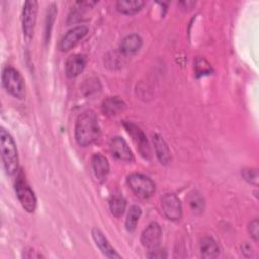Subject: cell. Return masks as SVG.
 Segmentation results:
<instances>
[{
	"label": "cell",
	"mask_w": 259,
	"mask_h": 259,
	"mask_svg": "<svg viewBox=\"0 0 259 259\" xmlns=\"http://www.w3.org/2000/svg\"><path fill=\"white\" fill-rule=\"evenodd\" d=\"M108 205L112 215H114L115 218H120L124 213L126 207V200L119 194H113L108 200Z\"/></svg>",
	"instance_id": "20"
},
{
	"label": "cell",
	"mask_w": 259,
	"mask_h": 259,
	"mask_svg": "<svg viewBox=\"0 0 259 259\" xmlns=\"http://www.w3.org/2000/svg\"><path fill=\"white\" fill-rule=\"evenodd\" d=\"M2 85L6 92L17 99L25 97V82L21 74L13 67L6 66L2 71Z\"/></svg>",
	"instance_id": "3"
},
{
	"label": "cell",
	"mask_w": 259,
	"mask_h": 259,
	"mask_svg": "<svg viewBox=\"0 0 259 259\" xmlns=\"http://www.w3.org/2000/svg\"><path fill=\"white\" fill-rule=\"evenodd\" d=\"M87 64V57L83 54L71 55L65 63V73L70 79L78 77L85 69Z\"/></svg>",
	"instance_id": "12"
},
{
	"label": "cell",
	"mask_w": 259,
	"mask_h": 259,
	"mask_svg": "<svg viewBox=\"0 0 259 259\" xmlns=\"http://www.w3.org/2000/svg\"><path fill=\"white\" fill-rule=\"evenodd\" d=\"M123 126L125 127L127 133L132 136L133 141L136 143L141 155L146 159H150L151 149H150L149 142H148L147 137L144 134V132L139 126H137L136 124H134L133 122H130V121L123 122Z\"/></svg>",
	"instance_id": "9"
},
{
	"label": "cell",
	"mask_w": 259,
	"mask_h": 259,
	"mask_svg": "<svg viewBox=\"0 0 259 259\" xmlns=\"http://www.w3.org/2000/svg\"><path fill=\"white\" fill-rule=\"evenodd\" d=\"M188 203L191 209L195 212H202L204 209V199L197 191H192L188 195Z\"/></svg>",
	"instance_id": "22"
},
{
	"label": "cell",
	"mask_w": 259,
	"mask_h": 259,
	"mask_svg": "<svg viewBox=\"0 0 259 259\" xmlns=\"http://www.w3.org/2000/svg\"><path fill=\"white\" fill-rule=\"evenodd\" d=\"M0 149L4 170L12 176L18 171V154L12 136L4 127L0 130Z\"/></svg>",
	"instance_id": "2"
},
{
	"label": "cell",
	"mask_w": 259,
	"mask_h": 259,
	"mask_svg": "<svg viewBox=\"0 0 259 259\" xmlns=\"http://www.w3.org/2000/svg\"><path fill=\"white\" fill-rule=\"evenodd\" d=\"M14 188L16 196L24 210L30 213L34 212L37 205L36 196L31 187L29 186V184L26 182L22 172H19V174L17 175V178L14 183Z\"/></svg>",
	"instance_id": "4"
},
{
	"label": "cell",
	"mask_w": 259,
	"mask_h": 259,
	"mask_svg": "<svg viewBox=\"0 0 259 259\" xmlns=\"http://www.w3.org/2000/svg\"><path fill=\"white\" fill-rule=\"evenodd\" d=\"M126 183L133 192L140 198H150L156 190L155 182L142 173H132L126 177Z\"/></svg>",
	"instance_id": "5"
},
{
	"label": "cell",
	"mask_w": 259,
	"mask_h": 259,
	"mask_svg": "<svg viewBox=\"0 0 259 259\" xmlns=\"http://www.w3.org/2000/svg\"><path fill=\"white\" fill-rule=\"evenodd\" d=\"M37 10H38V3L37 1L30 0L26 1L23 4L22 9V31L24 38L29 41L34 32V27L36 23V16H37Z\"/></svg>",
	"instance_id": "6"
},
{
	"label": "cell",
	"mask_w": 259,
	"mask_h": 259,
	"mask_svg": "<svg viewBox=\"0 0 259 259\" xmlns=\"http://www.w3.org/2000/svg\"><path fill=\"white\" fill-rule=\"evenodd\" d=\"M152 141L154 144V148H155V152H156L158 160L160 161L161 164L167 165L171 160L170 149H169L167 143L165 142L163 137L160 136L159 134H153Z\"/></svg>",
	"instance_id": "16"
},
{
	"label": "cell",
	"mask_w": 259,
	"mask_h": 259,
	"mask_svg": "<svg viewBox=\"0 0 259 259\" xmlns=\"http://www.w3.org/2000/svg\"><path fill=\"white\" fill-rule=\"evenodd\" d=\"M162 240V229L160 225L156 222L149 224L146 229L141 234V243L142 245L151 250L158 249Z\"/></svg>",
	"instance_id": "7"
},
{
	"label": "cell",
	"mask_w": 259,
	"mask_h": 259,
	"mask_svg": "<svg viewBox=\"0 0 259 259\" xmlns=\"http://www.w3.org/2000/svg\"><path fill=\"white\" fill-rule=\"evenodd\" d=\"M199 252L203 258H215L220 255L221 249L213 238L205 236L199 242Z\"/></svg>",
	"instance_id": "18"
},
{
	"label": "cell",
	"mask_w": 259,
	"mask_h": 259,
	"mask_svg": "<svg viewBox=\"0 0 259 259\" xmlns=\"http://www.w3.org/2000/svg\"><path fill=\"white\" fill-rule=\"evenodd\" d=\"M195 71H196V74L197 75H204V74H209V72L211 71V67L210 65L206 62L204 64V66H200L199 63L197 61H195Z\"/></svg>",
	"instance_id": "25"
},
{
	"label": "cell",
	"mask_w": 259,
	"mask_h": 259,
	"mask_svg": "<svg viewBox=\"0 0 259 259\" xmlns=\"http://www.w3.org/2000/svg\"><path fill=\"white\" fill-rule=\"evenodd\" d=\"M125 102L118 96H109L102 102L101 108L104 114L108 116H115L125 109Z\"/></svg>",
	"instance_id": "17"
},
{
	"label": "cell",
	"mask_w": 259,
	"mask_h": 259,
	"mask_svg": "<svg viewBox=\"0 0 259 259\" xmlns=\"http://www.w3.org/2000/svg\"><path fill=\"white\" fill-rule=\"evenodd\" d=\"M242 176L246 181H248L251 184H254L257 186V181H258V172L256 169H244L242 171Z\"/></svg>",
	"instance_id": "23"
},
{
	"label": "cell",
	"mask_w": 259,
	"mask_h": 259,
	"mask_svg": "<svg viewBox=\"0 0 259 259\" xmlns=\"http://www.w3.org/2000/svg\"><path fill=\"white\" fill-rule=\"evenodd\" d=\"M88 33V27L85 25H78L70 29L60 40L59 49L62 52H67L76 47Z\"/></svg>",
	"instance_id": "10"
},
{
	"label": "cell",
	"mask_w": 259,
	"mask_h": 259,
	"mask_svg": "<svg viewBox=\"0 0 259 259\" xmlns=\"http://www.w3.org/2000/svg\"><path fill=\"white\" fill-rule=\"evenodd\" d=\"M91 236L95 245L101 251V253L107 258H120L121 256L115 251V249L110 245L106 237L98 228H93L91 230Z\"/></svg>",
	"instance_id": "14"
},
{
	"label": "cell",
	"mask_w": 259,
	"mask_h": 259,
	"mask_svg": "<svg viewBox=\"0 0 259 259\" xmlns=\"http://www.w3.org/2000/svg\"><path fill=\"white\" fill-rule=\"evenodd\" d=\"M143 39L137 33H132L126 35L119 45V52L122 56H133L137 54L142 48Z\"/></svg>",
	"instance_id": "15"
},
{
	"label": "cell",
	"mask_w": 259,
	"mask_h": 259,
	"mask_svg": "<svg viewBox=\"0 0 259 259\" xmlns=\"http://www.w3.org/2000/svg\"><path fill=\"white\" fill-rule=\"evenodd\" d=\"M142 209L138 205H132L128 209L126 220H125V228L128 232H133L136 230L138 222L141 218Z\"/></svg>",
	"instance_id": "21"
},
{
	"label": "cell",
	"mask_w": 259,
	"mask_h": 259,
	"mask_svg": "<svg viewBox=\"0 0 259 259\" xmlns=\"http://www.w3.org/2000/svg\"><path fill=\"white\" fill-rule=\"evenodd\" d=\"M146 4L142 0H119L116 1L115 7L116 10L125 15H133L138 13Z\"/></svg>",
	"instance_id": "19"
},
{
	"label": "cell",
	"mask_w": 259,
	"mask_h": 259,
	"mask_svg": "<svg viewBox=\"0 0 259 259\" xmlns=\"http://www.w3.org/2000/svg\"><path fill=\"white\" fill-rule=\"evenodd\" d=\"M195 4V2H192V1H186V2H179V5L180 6H182V8H185V7H191L192 5H194Z\"/></svg>",
	"instance_id": "27"
},
{
	"label": "cell",
	"mask_w": 259,
	"mask_h": 259,
	"mask_svg": "<svg viewBox=\"0 0 259 259\" xmlns=\"http://www.w3.org/2000/svg\"><path fill=\"white\" fill-rule=\"evenodd\" d=\"M161 206L165 217L170 221H179L182 215L180 199L174 193H166L161 198Z\"/></svg>",
	"instance_id": "8"
},
{
	"label": "cell",
	"mask_w": 259,
	"mask_h": 259,
	"mask_svg": "<svg viewBox=\"0 0 259 259\" xmlns=\"http://www.w3.org/2000/svg\"><path fill=\"white\" fill-rule=\"evenodd\" d=\"M150 252L151 253H149L147 255V257H149V258H165V257H167V254L164 253V251H160V253H158L159 252L158 249L151 250Z\"/></svg>",
	"instance_id": "26"
},
{
	"label": "cell",
	"mask_w": 259,
	"mask_h": 259,
	"mask_svg": "<svg viewBox=\"0 0 259 259\" xmlns=\"http://www.w3.org/2000/svg\"><path fill=\"white\" fill-rule=\"evenodd\" d=\"M248 231H249V234H250L251 238L255 242H258V239H259V223H258L257 219H254L249 223Z\"/></svg>",
	"instance_id": "24"
},
{
	"label": "cell",
	"mask_w": 259,
	"mask_h": 259,
	"mask_svg": "<svg viewBox=\"0 0 259 259\" xmlns=\"http://www.w3.org/2000/svg\"><path fill=\"white\" fill-rule=\"evenodd\" d=\"M100 136V127L95 112L91 109L83 111L75 123V139L79 146L92 145Z\"/></svg>",
	"instance_id": "1"
},
{
	"label": "cell",
	"mask_w": 259,
	"mask_h": 259,
	"mask_svg": "<svg viewBox=\"0 0 259 259\" xmlns=\"http://www.w3.org/2000/svg\"><path fill=\"white\" fill-rule=\"evenodd\" d=\"M91 169L97 181L102 183L106 180L109 173V164L105 156L100 153H95L90 160Z\"/></svg>",
	"instance_id": "13"
},
{
	"label": "cell",
	"mask_w": 259,
	"mask_h": 259,
	"mask_svg": "<svg viewBox=\"0 0 259 259\" xmlns=\"http://www.w3.org/2000/svg\"><path fill=\"white\" fill-rule=\"evenodd\" d=\"M109 148L112 156L119 161L131 163L134 161V154L126 141L119 137H113L109 142Z\"/></svg>",
	"instance_id": "11"
}]
</instances>
